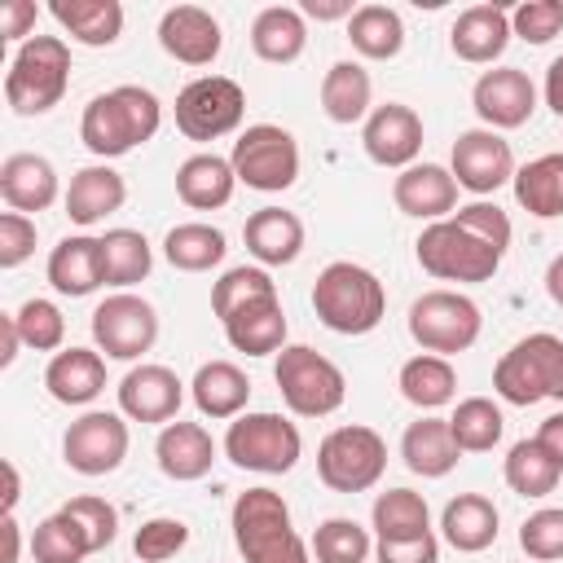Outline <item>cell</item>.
Here are the masks:
<instances>
[{"instance_id": "6da1fadb", "label": "cell", "mask_w": 563, "mask_h": 563, "mask_svg": "<svg viewBox=\"0 0 563 563\" xmlns=\"http://www.w3.org/2000/svg\"><path fill=\"white\" fill-rule=\"evenodd\" d=\"M163 123V106L150 88L141 84H119L110 92H97L88 106H84V119H79V141L88 145V154L97 158H123L128 150L154 141Z\"/></svg>"}, {"instance_id": "7a4b0ae2", "label": "cell", "mask_w": 563, "mask_h": 563, "mask_svg": "<svg viewBox=\"0 0 563 563\" xmlns=\"http://www.w3.org/2000/svg\"><path fill=\"white\" fill-rule=\"evenodd\" d=\"M233 545L246 563H312V550L290 523V506L273 488H246L233 501Z\"/></svg>"}, {"instance_id": "3957f363", "label": "cell", "mask_w": 563, "mask_h": 563, "mask_svg": "<svg viewBox=\"0 0 563 563\" xmlns=\"http://www.w3.org/2000/svg\"><path fill=\"white\" fill-rule=\"evenodd\" d=\"M312 312L334 334H369L387 317V290L365 264L334 260L312 282Z\"/></svg>"}, {"instance_id": "277c9868", "label": "cell", "mask_w": 563, "mask_h": 563, "mask_svg": "<svg viewBox=\"0 0 563 563\" xmlns=\"http://www.w3.org/2000/svg\"><path fill=\"white\" fill-rule=\"evenodd\" d=\"M70 84V48L62 35H31L18 44L9 75H4V101L13 114H48Z\"/></svg>"}, {"instance_id": "5b68a950", "label": "cell", "mask_w": 563, "mask_h": 563, "mask_svg": "<svg viewBox=\"0 0 563 563\" xmlns=\"http://www.w3.org/2000/svg\"><path fill=\"white\" fill-rule=\"evenodd\" d=\"M493 391L506 405H537L563 400V339L559 334H528L493 365Z\"/></svg>"}, {"instance_id": "8992f818", "label": "cell", "mask_w": 563, "mask_h": 563, "mask_svg": "<svg viewBox=\"0 0 563 563\" xmlns=\"http://www.w3.org/2000/svg\"><path fill=\"white\" fill-rule=\"evenodd\" d=\"M273 383H277L282 400L290 405V413H299V418H325L347 396L343 369L330 356H321L317 347H308V343H290V347L277 352Z\"/></svg>"}, {"instance_id": "52a82bcc", "label": "cell", "mask_w": 563, "mask_h": 563, "mask_svg": "<svg viewBox=\"0 0 563 563\" xmlns=\"http://www.w3.org/2000/svg\"><path fill=\"white\" fill-rule=\"evenodd\" d=\"M303 453V435L282 413H238L224 431V457L255 475H286Z\"/></svg>"}, {"instance_id": "ba28073f", "label": "cell", "mask_w": 563, "mask_h": 563, "mask_svg": "<svg viewBox=\"0 0 563 563\" xmlns=\"http://www.w3.org/2000/svg\"><path fill=\"white\" fill-rule=\"evenodd\" d=\"M383 471H387V440L365 422L334 427L317 444V475L330 493H365L383 479Z\"/></svg>"}, {"instance_id": "9c48e42d", "label": "cell", "mask_w": 563, "mask_h": 563, "mask_svg": "<svg viewBox=\"0 0 563 563\" xmlns=\"http://www.w3.org/2000/svg\"><path fill=\"white\" fill-rule=\"evenodd\" d=\"M479 330H484V317H479V303L471 295L427 290L409 303V334L422 352L457 356L479 339Z\"/></svg>"}, {"instance_id": "30bf717a", "label": "cell", "mask_w": 563, "mask_h": 563, "mask_svg": "<svg viewBox=\"0 0 563 563\" xmlns=\"http://www.w3.org/2000/svg\"><path fill=\"white\" fill-rule=\"evenodd\" d=\"M413 255H418L422 273H431L440 282H493V273L501 268V255L493 246H484L475 233H466L453 216L427 224L413 242Z\"/></svg>"}, {"instance_id": "8fae6325", "label": "cell", "mask_w": 563, "mask_h": 563, "mask_svg": "<svg viewBox=\"0 0 563 563\" xmlns=\"http://www.w3.org/2000/svg\"><path fill=\"white\" fill-rule=\"evenodd\" d=\"M229 163H233L238 180L246 189H260V194H282L299 180V145L277 123H251L233 141Z\"/></svg>"}, {"instance_id": "7c38bea8", "label": "cell", "mask_w": 563, "mask_h": 563, "mask_svg": "<svg viewBox=\"0 0 563 563\" xmlns=\"http://www.w3.org/2000/svg\"><path fill=\"white\" fill-rule=\"evenodd\" d=\"M246 92L229 75H198L176 97V128L189 141H220L242 128Z\"/></svg>"}, {"instance_id": "4fadbf2b", "label": "cell", "mask_w": 563, "mask_h": 563, "mask_svg": "<svg viewBox=\"0 0 563 563\" xmlns=\"http://www.w3.org/2000/svg\"><path fill=\"white\" fill-rule=\"evenodd\" d=\"M154 339H158V312L150 299L119 290L92 308V343L110 361H136L154 347Z\"/></svg>"}, {"instance_id": "5bb4252c", "label": "cell", "mask_w": 563, "mask_h": 563, "mask_svg": "<svg viewBox=\"0 0 563 563\" xmlns=\"http://www.w3.org/2000/svg\"><path fill=\"white\" fill-rule=\"evenodd\" d=\"M128 422L123 413H110V409H88L84 418H75L62 435V457L70 471L79 475H110L123 466L128 457Z\"/></svg>"}, {"instance_id": "9a60e30c", "label": "cell", "mask_w": 563, "mask_h": 563, "mask_svg": "<svg viewBox=\"0 0 563 563\" xmlns=\"http://www.w3.org/2000/svg\"><path fill=\"white\" fill-rule=\"evenodd\" d=\"M449 172L457 180V189L484 198V194H497L501 185L515 180V154H510V141L493 128H471L453 141V154H449Z\"/></svg>"}, {"instance_id": "2e32d148", "label": "cell", "mask_w": 563, "mask_h": 563, "mask_svg": "<svg viewBox=\"0 0 563 563\" xmlns=\"http://www.w3.org/2000/svg\"><path fill=\"white\" fill-rule=\"evenodd\" d=\"M471 106L475 114L484 119V128L493 132H510V128H523L537 110V88L532 79L519 70V66H493L475 79L471 88Z\"/></svg>"}, {"instance_id": "e0dca14e", "label": "cell", "mask_w": 563, "mask_h": 563, "mask_svg": "<svg viewBox=\"0 0 563 563\" xmlns=\"http://www.w3.org/2000/svg\"><path fill=\"white\" fill-rule=\"evenodd\" d=\"M361 145L378 167H413L422 154V119L405 101H383L361 128Z\"/></svg>"}, {"instance_id": "ac0fdd59", "label": "cell", "mask_w": 563, "mask_h": 563, "mask_svg": "<svg viewBox=\"0 0 563 563\" xmlns=\"http://www.w3.org/2000/svg\"><path fill=\"white\" fill-rule=\"evenodd\" d=\"M185 383L167 365H132L119 383V413L132 422H172L180 413Z\"/></svg>"}, {"instance_id": "d6986e66", "label": "cell", "mask_w": 563, "mask_h": 563, "mask_svg": "<svg viewBox=\"0 0 563 563\" xmlns=\"http://www.w3.org/2000/svg\"><path fill=\"white\" fill-rule=\"evenodd\" d=\"M158 44L180 66H211L220 57V48H224V35H220V22L207 9H198V4H172L158 18Z\"/></svg>"}, {"instance_id": "ffe728a7", "label": "cell", "mask_w": 563, "mask_h": 563, "mask_svg": "<svg viewBox=\"0 0 563 563\" xmlns=\"http://www.w3.org/2000/svg\"><path fill=\"white\" fill-rule=\"evenodd\" d=\"M510 13L501 9V4H471V9H462L457 18H453V26H449V44H453V53L462 57V62H471V66H493L501 53H506V44H510Z\"/></svg>"}, {"instance_id": "44dd1931", "label": "cell", "mask_w": 563, "mask_h": 563, "mask_svg": "<svg viewBox=\"0 0 563 563\" xmlns=\"http://www.w3.org/2000/svg\"><path fill=\"white\" fill-rule=\"evenodd\" d=\"M391 198H396V207L405 216L435 224V220H449V211L457 207V180L440 163H413V167H405L396 176Z\"/></svg>"}, {"instance_id": "7402d4cb", "label": "cell", "mask_w": 563, "mask_h": 563, "mask_svg": "<svg viewBox=\"0 0 563 563\" xmlns=\"http://www.w3.org/2000/svg\"><path fill=\"white\" fill-rule=\"evenodd\" d=\"M154 457H158V471L176 484H194L211 471L216 462V440L202 422H167L154 440Z\"/></svg>"}, {"instance_id": "603a6c76", "label": "cell", "mask_w": 563, "mask_h": 563, "mask_svg": "<svg viewBox=\"0 0 563 563\" xmlns=\"http://www.w3.org/2000/svg\"><path fill=\"white\" fill-rule=\"evenodd\" d=\"M48 286L57 295H70V299H84L92 295L97 286H106V264H101V238H88V233H70L62 238L53 251H48Z\"/></svg>"}, {"instance_id": "cb8c5ba5", "label": "cell", "mask_w": 563, "mask_h": 563, "mask_svg": "<svg viewBox=\"0 0 563 563\" xmlns=\"http://www.w3.org/2000/svg\"><path fill=\"white\" fill-rule=\"evenodd\" d=\"M242 238H246V251L260 260V268H282V264H295L303 251V220L286 207H260L246 216Z\"/></svg>"}, {"instance_id": "d4e9b609", "label": "cell", "mask_w": 563, "mask_h": 563, "mask_svg": "<svg viewBox=\"0 0 563 563\" xmlns=\"http://www.w3.org/2000/svg\"><path fill=\"white\" fill-rule=\"evenodd\" d=\"M0 198L9 211H48L57 202V167L44 154H9L0 163Z\"/></svg>"}, {"instance_id": "484cf974", "label": "cell", "mask_w": 563, "mask_h": 563, "mask_svg": "<svg viewBox=\"0 0 563 563\" xmlns=\"http://www.w3.org/2000/svg\"><path fill=\"white\" fill-rule=\"evenodd\" d=\"M44 387L57 405H88L106 391V361L92 347H62L44 369Z\"/></svg>"}, {"instance_id": "4316f807", "label": "cell", "mask_w": 563, "mask_h": 563, "mask_svg": "<svg viewBox=\"0 0 563 563\" xmlns=\"http://www.w3.org/2000/svg\"><path fill=\"white\" fill-rule=\"evenodd\" d=\"M189 396H194L202 418L233 422L251 400V378L233 361H207V365H198V374L189 383Z\"/></svg>"}, {"instance_id": "83f0119b", "label": "cell", "mask_w": 563, "mask_h": 563, "mask_svg": "<svg viewBox=\"0 0 563 563\" xmlns=\"http://www.w3.org/2000/svg\"><path fill=\"white\" fill-rule=\"evenodd\" d=\"M321 110L339 128L365 123L369 110H374V79H369V70L361 62H334L321 75Z\"/></svg>"}, {"instance_id": "f1b7e54d", "label": "cell", "mask_w": 563, "mask_h": 563, "mask_svg": "<svg viewBox=\"0 0 563 563\" xmlns=\"http://www.w3.org/2000/svg\"><path fill=\"white\" fill-rule=\"evenodd\" d=\"M66 216L75 224H97L106 216H114L123 202H128V185L114 167L106 163H92V167H79L70 176V189H66Z\"/></svg>"}, {"instance_id": "f546056e", "label": "cell", "mask_w": 563, "mask_h": 563, "mask_svg": "<svg viewBox=\"0 0 563 563\" xmlns=\"http://www.w3.org/2000/svg\"><path fill=\"white\" fill-rule=\"evenodd\" d=\"M251 48L260 62L286 66L299 62V53L308 48V18L295 4H268L255 13L251 22Z\"/></svg>"}, {"instance_id": "4dcf8cb0", "label": "cell", "mask_w": 563, "mask_h": 563, "mask_svg": "<svg viewBox=\"0 0 563 563\" xmlns=\"http://www.w3.org/2000/svg\"><path fill=\"white\" fill-rule=\"evenodd\" d=\"M400 457L422 479L449 475L457 466V457H462V449H457V440L449 431V418H418V422H409L405 435H400Z\"/></svg>"}, {"instance_id": "1f68e13d", "label": "cell", "mask_w": 563, "mask_h": 563, "mask_svg": "<svg viewBox=\"0 0 563 563\" xmlns=\"http://www.w3.org/2000/svg\"><path fill=\"white\" fill-rule=\"evenodd\" d=\"M497 506L484 493H457L440 510V532L457 554H479L497 541Z\"/></svg>"}, {"instance_id": "d6a6232c", "label": "cell", "mask_w": 563, "mask_h": 563, "mask_svg": "<svg viewBox=\"0 0 563 563\" xmlns=\"http://www.w3.org/2000/svg\"><path fill=\"white\" fill-rule=\"evenodd\" d=\"M233 185H238V172L229 158L220 154H189L180 167H176V194L185 207L194 211H216L233 198Z\"/></svg>"}, {"instance_id": "836d02e7", "label": "cell", "mask_w": 563, "mask_h": 563, "mask_svg": "<svg viewBox=\"0 0 563 563\" xmlns=\"http://www.w3.org/2000/svg\"><path fill=\"white\" fill-rule=\"evenodd\" d=\"M48 13L57 18V26L88 44V48H106L123 35V4L119 0H53Z\"/></svg>"}, {"instance_id": "e575fe53", "label": "cell", "mask_w": 563, "mask_h": 563, "mask_svg": "<svg viewBox=\"0 0 563 563\" xmlns=\"http://www.w3.org/2000/svg\"><path fill=\"white\" fill-rule=\"evenodd\" d=\"M224 339L233 352H246V356H273L286 347V312H282V299H264V303H251L242 312H233L224 321Z\"/></svg>"}, {"instance_id": "d590c367", "label": "cell", "mask_w": 563, "mask_h": 563, "mask_svg": "<svg viewBox=\"0 0 563 563\" xmlns=\"http://www.w3.org/2000/svg\"><path fill=\"white\" fill-rule=\"evenodd\" d=\"M515 202L537 216V220H554L563 216V154H541L523 167H515Z\"/></svg>"}, {"instance_id": "8d00e7d4", "label": "cell", "mask_w": 563, "mask_h": 563, "mask_svg": "<svg viewBox=\"0 0 563 563\" xmlns=\"http://www.w3.org/2000/svg\"><path fill=\"white\" fill-rule=\"evenodd\" d=\"M400 396L418 409H440L457 396V374L449 365V356H435V352H418L400 365V378H396Z\"/></svg>"}, {"instance_id": "74e56055", "label": "cell", "mask_w": 563, "mask_h": 563, "mask_svg": "<svg viewBox=\"0 0 563 563\" xmlns=\"http://www.w3.org/2000/svg\"><path fill=\"white\" fill-rule=\"evenodd\" d=\"M347 40H352V48L361 57L391 62L405 48V22L387 4H356V13L347 18Z\"/></svg>"}, {"instance_id": "f35d334b", "label": "cell", "mask_w": 563, "mask_h": 563, "mask_svg": "<svg viewBox=\"0 0 563 563\" xmlns=\"http://www.w3.org/2000/svg\"><path fill=\"white\" fill-rule=\"evenodd\" d=\"M224 251H229L224 233H220L216 224H202V220L176 224V229H167V238H163V255H167V264L180 268V273H211V268L224 260Z\"/></svg>"}, {"instance_id": "ab89813d", "label": "cell", "mask_w": 563, "mask_h": 563, "mask_svg": "<svg viewBox=\"0 0 563 563\" xmlns=\"http://www.w3.org/2000/svg\"><path fill=\"white\" fill-rule=\"evenodd\" d=\"M369 523H374V537L378 541H405V537L431 532V510H427V497L422 493H413V488H387V493L374 497Z\"/></svg>"}, {"instance_id": "60d3db41", "label": "cell", "mask_w": 563, "mask_h": 563, "mask_svg": "<svg viewBox=\"0 0 563 563\" xmlns=\"http://www.w3.org/2000/svg\"><path fill=\"white\" fill-rule=\"evenodd\" d=\"M501 475H506L510 493H519V497H550L563 479V466L537 440H519V444H510Z\"/></svg>"}, {"instance_id": "b9f144b4", "label": "cell", "mask_w": 563, "mask_h": 563, "mask_svg": "<svg viewBox=\"0 0 563 563\" xmlns=\"http://www.w3.org/2000/svg\"><path fill=\"white\" fill-rule=\"evenodd\" d=\"M101 264H106V286L128 290V286H136V282L150 277L154 251H150L145 233H136V229H110L101 238Z\"/></svg>"}, {"instance_id": "7bdbcfd3", "label": "cell", "mask_w": 563, "mask_h": 563, "mask_svg": "<svg viewBox=\"0 0 563 563\" xmlns=\"http://www.w3.org/2000/svg\"><path fill=\"white\" fill-rule=\"evenodd\" d=\"M264 299H277V282H273L268 268H260V264H238V268H229V273L211 286V312L220 317V325H224L233 312H242V308H251V303H264Z\"/></svg>"}, {"instance_id": "ee69618b", "label": "cell", "mask_w": 563, "mask_h": 563, "mask_svg": "<svg viewBox=\"0 0 563 563\" xmlns=\"http://www.w3.org/2000/svg\"><path fill=\"white\" fill-rule=\"evenodd\" d=\"M449 431H453V440H457L462 453H488L501 440L506 418H501V409L488 396H466L449 413Z\"/></svg>"}, {"instance_id": "f6af8a7d", "label": "cell", "mask_w": 563, "mask_h": 563, "mask_svg": "<svg viewBox=\"0 0 563 563\" xmlns=\"http://www.w3.org/2000/svg\"><path fill=\"white\" fill-rule=\"evenodd\" d=\"M31 554H35V563H84V559L97 554V550H92L88 532H84L70 515L57 510V515H48V519L35 523Z\"/></svg>"}, {"instance_id": "bcb514c9", "label": "cell", "mask_w": 563, "mask_h": 563, "mask_svg": "<svg viewBox=\"0 0 563 563\" xmlns=\"http://www.w3.org/2000/svg\"><path fill=\"white\" fill-rule=\"evenodd\" d=\"M374 554V541H369V528H361L356 519H321L317 532H312V559L317 563H365Z\"/></svg>"}, {"instance_id": "7dc6e473", "label": "cell", "mask_w": 563, "mask_h": 563, "mask_svg": "<svg viewBox=\"0 0 563 563\" xmlns=\"http://www.w3.org/2000/svg\"><path fill=\"white\" fill-rule=\"evenodd\" d=\"M13 321H18V334H22L26 347H35V352H62V343H66V317H62V308L53 299H26L13 312Z\"/></svg>"}, {"instance_id": "c3c4849f", "label": "cell", "mask_w": 563, "mask_h": 563, "mask_svg": "<svg viewBox=\"0 0 563 563\" xmlns=\"http://www.w3.org/2000/svg\"><path fill=\"white\" fill-rule=\"evenodd\" d=\"M519 550L537 563L563 559V506H541L519 523Z\"/></svg>"}, {"instance_id": "681fc988", "label": "cell", "mask_w": 563, "mask_h": 563, "mask_svg": "<svg viewBox=\"0 0 563 563\" xmlns=\"http://www.w3.org/2000/svg\"><path fill=\"white\" fill-rule=\"evenodd\" d=\"M185 541H189V528H185L180 519L154 515V519H145V523L136 528L132 550H136L141 563H167V559H176V554L185 550Z\"/></svg>"}, {"instance_id": "f907efd6", "label": "cell", "mask_w": 563, "mask_h": 563, "mask_svg": "<svg viewBox=\"0 0 563 563\" xmlns=\"http://www.w3.org/2000/svg\"><path fill=\"white\" fill-rule=\"evenodd\" d=\"M453 220H457L466 233H475L484 246H493L497 255H506V251H510V238H515V229H510V216H506L497 202H484V198H475V202L457 207V211H453Z\"/></svg>"}, {"instance_id": "816d5d0a", "label": "cell", "mask_w": 563, "mask_h": 563, "mask_svg": "<svg viewBox=\"0 0 563 563\" xmlns=\"http://www.w3.org/2000/svg\"><path fill=\"white\" fill-rule=\"evenodd\" d=\"M510 31L528 44H550L563 31V0H523L510 9Z\"/></svg>"}, {"instance_id": "f5cc1de1", "label": "cell", "mask_w": 563, "mask_h": 563, "mask_svg": "<svg viewBox=\"0 0 563 563\" xmlns=\"http://www.w3.org/2000/svg\"><path fill=\"white\" fill-rule=\"evenodd\" d=\"M62 515H70V519H75V523L88 532L92 550H106V545L114 541V532H119V510H114L106 497H92V493L70 497V501L62 506Z\"/></svg>"}, {"instance_id": "db71d44e", "label": "cell", "mask_w": 563, "mask_h": 563, "mask_svg": "<svg viewBox=\"0 0 563 563\" xmlns=\"http://www.w3.org/2000/svg\"><path fill=\"white\" fill-rule=\"evenodd\" d=\"M35 255V220L22 211L0 216V268H18Z\"/></svg>"}, {"instance_id": "11a10c76", "label": "cell", "mask_w": 563, "mask_h": 563, "mask_svg": "<svg viewBox=\"0 0 563 563\" xmlns=\"http://www.w3.org/2000/svg\"><path fill=\"white\" fill-rule=\"evenodd\" d=\"M374 559L378 563H440V541H435V532L405 537V541H378Z\"/></svg>"}, {"instance_id": "9f6ffc18", "label": "cell", "mask_w": 563, "mask_h": 563, "mask_svg": "<svg viewBox=\"0 0 563 563\" xmlns=\"http://www.w3.org/2000/svg\"><path fill=\"white\" fill-rule=\"evenodd\" d=\"M35 18H40V9L31 4V0H4V9H0V40H31V26H35Z\"/></svg>"}, {"instance_id": "6f0895ef", "label": "cell", "mask_w": 563, "mask_h": 563, "mask_svg": "<svg viewBox=\"0 0 563 563\" xmlns=\"http://www.w3.org/2000/svg\"><path fill=\"white\" fill-rule=\"evenodd\" d=\"M303 18H317V22H339V18H352V0H303L299 4Z\"/></svg>"}, {"instance_id": "680465c9", "label": "cell", "mask_w": 563, "mask_h": 563, "mask_svg": "<svg viewBox=\"0 0 563 563\" xmlns=\"http://www.w3.org/2000/svg\"><path fill=\"white\" fill-rule=\"evenodd\" d=\"M532 440H537V444H541V449L563 466V413H550V418L537 427V435H532Z\"/></svg>"}, {"instance_id": "91938a15", "label": "cell", "mask_w": 563, "mask_h": 563, "mask_svg": "<svg viewBox=\"0 0 563 563\" xmlns=\"http://www.w3.org/2000/svg\"><path fill=\"white\" fill-rule=\"evenodd\" d=\"M18 347H26V343H22V334H18L13 312H4V317H0V365H4V369L18 361Z\"/></svg>"}, {"instance_id": "94428289", "label": "cell", "mask_w": 563, "mask_h": 563, "mask_svg": "<svg viewBox=\"0 0 563 563\" xmlns=\"http://www.w3.org/2000/svg\"><path fill=\"white\" fill-rule=\"evenodd\" d=\"M545 106L563 119V53L550 62V70H545Z\"/></svg>"}, {"instance_id": "6125c7cd", "label": "cell", "mask_w": 563, "mask_h": 563, "mask_svg": "<svg viewBox=\"0 0 563 563\" xmlns=\"http://www.w3.org/2000/svg\"><path fill=\"white\" fill-rule=\"evenodd\" d=\"M18 497H22V479H18V466L4 462V515L18 510Z\"/></svg>"}, {"instance_id": "be15d7a7", "label": "cell", "mask_w": 563, "mask_h": 563, "mask_svg": "<svg viewBox=\"0 0 563 563\" xmlns=\"http://www.w3.org/2000/svg\"><path fill=\"white\" fill-rule=\"evenodd\" d=\"M545 295L563 308V255H554V260H550V268H545Z\"/></svg>"}, {"instance_id": "e7e4bbea", "label": "cell", "mask_w": 563, "mask_h": 563, "mask_svg": "<svg viewBox=\"0 0 563 563\" xmlns=\"http://www.w3.org/2000/svg\"><path fill=\"white\" fill-rule=\"evenodd\" d=\"M4 563H18V550H22V532H18V519L13 515H4Z\"/></svg>"}]
</instances>
